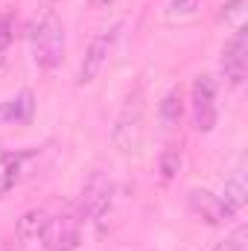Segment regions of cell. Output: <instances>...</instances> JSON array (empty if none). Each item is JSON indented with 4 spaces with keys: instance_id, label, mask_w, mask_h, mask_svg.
Segmentation results:
<instances>
[{
    "instance_id": "cell-1",
    "label": "cell",
    "mask_w": 248,
    "mask_h": 251,
    "mask_svg": "<svg viewBox=\"0 0 248 251\" xmlns=\"http://www.w3.org/2000/svg\"><path fill=\"white\" fill-rule=\"evenodd\" d=\"M143 123H146V102H143V88H134L125 97L123 108L117 111L111 126V143L120 155H134L143 143Z\"/></svg>"
},
{
    "instance_id": "cell-2",
    "label": "cell",
    "mask_w": 248,
    "mask_h": 251,
    "mask_svg": "<svg viewBox=\"0 0 248 251\" xmlns=\"http://www.w3.org/2000/svg\"><path fill=\"white\" fill-rule=\"evenodd\" d=\"M32 38V59L41 70H53L64 59V24L59 21L56 12H44L41 21L29 32Z\"/></svg>"
},
{
    "instance_id": "cell-3",
    "label": "cell",
    "mask_w": 248,
    "mask_h": 251,
    "mask_svg": "<svg viewBox=\"0 0 248 251\" xmlns=\"http://www.w3.org/2000/svg\"><path fill=\"white\" fill-rule=\"evenodd\" d=\"M114 204V181L105 173H91L79 193V219L82 222H102V216Z\"/></svg>"
},
{
    "instance_id": "cell-4",
    "label": "cell",
    "mask_w": 248,
    "mask_h": 251,
    "mask_svg": "<svg viewBox=\"0 0 248 251\" xmlns=\"http://www.w3.org/2000/svg\"><path fill=\"white\" fill-rule=\"evenodd\" d=\"M117 38H120V24H114L111 29H102L99 35L91 38V44H88V50H85V56H82V62H79V73H76V85H79V88L91 85V82L102 73V67L108 64L111 53H114Z\"/></svg>"
},
{
    "instance_id": "cell-5",
    "label": "cell",
    "mask_w": 248,
    "mask_h": 251,
    "mask_svg": "<svg viewBox=\"0 0 248 251\" xmlns=\"http://www.w3.org/2000/svg\"><path fill=\"white\" fill-rule=\"evenodd\" d=\"M190 105H193V126H196V131H201V134L213 131V126L219 120L213 76H207V73L196 76V82H193V102Z\"/></svg>"
},
{
    "instance_id": "cell-6",
    "label": "cell",
    "mask_w": 248,
    "mask_h": 251,
    "mask_svg": "<svg viewBox=\"0 0 248 251\" xmlns=\"http://www.w3.org/2000/svg\"><path fill=\"white\" fill-rule=\"evenodd\" d=\"M82 240V219L79 213H59L50 216L44 234H41V246L44 251H76Z\"/></svg>"
},
{
    "instance_id": "cell-7",
    "label": "cell",
    "mask_w": 248,
    "mask_h": 251,
    "mask_svg": "<svg viewBox=\"0 0 248 251\" xmlns=\"http://www.w3.org/2000/svg\"><path fill=\"white\" fill-rule=\"evenodd\" d=\"M246 70H248V29L237 26L231 41L222 50V76L231 88H240L246 82Z\"/></svg>"
},
{
    "instance_id": "cell-8",
    "label": "cell",
    "mask_w": 248,
    "mask_h": 251,
    "mask_svg": "<svg viewBox=\"0 0 248 251\" xmlns=\"http://www.w3.org/2000/svg\"><path fill=\"white\" fill-rule=\"evenodd\" d=\"M187 210L193 219L204 222V225H225L234 219V213L225 207L222 196L210 193V190H201V187H193L187 193Z\"/></svg>"
},
{
    "instance_id": "cell-9",
    "label": "cell",
    "mask_w": 248,
    "mask_h": 251,
    "mask_svg": "<svg viewBox=\"0 0 248 251\" xmlns=\"http://www.w3.org/2000/svg\"><path fill=\"white\" fill-rule=\"evenodd\" d=\"M35 111V97L32 91H21L18 97L0 102V123H26Z\"/></svg>"
},
{
    "instance_id": "cell-10",
    "label": "cell",
    "mask_w": 248,
    "mask_h": 251,
    "mask_svg": "<svg viewBox=\"0 0 248 251\" xmlns=\"http://www.w3.org/2000/svg\"><path fill=\"white\" fill-rule=\"evenodd\" d=\"M47 222H50L47 210H41V207H32V210H26V213L18 219V228H15V234H18V240H21V243L41 240V234H44Z\"/></svg>"
},
{
    "instance_id": "cell-11",
    "label": "cell",
    "mask_w": 248,
    "mask_h": 251,
    "mask_svg": "<svg viewBox=\"0 0 248 251\" xmlns=\"http://www.w3.org/2000/svg\"><path fill=\"white\" fill-rule=\"evenodd\" d=\"M222 201H225V207L237 216L243 207H246L248 201V184H246V170L240 167L228 181H225V190H222Z\"/></svg>"
},
{
    "instance_id": "cell-12",
    "label": "cell",
    "mask_w": 248,
    "mask_h": 251,
    "mask_svg": "<svg viewBox=\"0 0 248 251\" xmlns=\"http://www.w3.org/2000/svg\"><path fill=\"white\" fill-rule=\"evenodd\" d=\"M181 114H184V100H181V91L173 88V91L164 94V100L158 102V117H161V123L167 126V128H173V126H178Z\"/></svg>"
},
{
    "instance_id": "cell-13",
    "label": "cell",
    "mask_w": 248,
    "mask_h": 251,
    "mask_svg": "<svg viewBox=\"0 0 248 251\" xmlns=\"http://www.w3.org/2000/svg\"><path fill=\"white\" fill-rule=\"evenodd\" d=\"M21 164H24V155H15V152L0 155V193H9V190L18 184Z\"/></svg>"
},
{
    "instance_id": "cell-14",
    "label": "cell",
    "mask_w": 248,
    "mask_h": 251,
    "mask_svg": "<svg viewBox=\"0 0 248 251\" xmlns=\"http://www.w3.org/2000/svg\"><path fill=\"white\" fill-rule=\"evenodd\" d=\"M213 251H248V228L246 225H237L225 240H219Z\"/></svg>"
},
{
    "instance_id": "cell-15",
    "label": "cell",
    "mask_w": 248,
    "mask_h": 251,
    "mask_svg": "<svg viewBox=\"0 0 248 251\" xmlns=\"http://www.w3.org/2000/svg\"><path fill=\"white\" fill-rule=\"evenodd\" d=\"M198 3H201V0H170V6H167V21L175 24V21L193 18L196 9H198Z\"/></svg>"
},
{
    "instance_id": "cell-16",
    "label": "cell",
    "mask_w": 248,
    "mask_h": 251,
    "mask_svg": "<svg viewBox=\"0 0 248 251\" xmlns=\"http://www.w3.org/2000/svg\"><path fill=\"white\" fill-rule=\"evenodd\" d=\"M178 167H181L178 149H167V152L161 155V178H164V181H173L175 173H178Z\"/></svg>"
},
{
    "instance_id": "cell-17",
    "label": "cell",
    "mask_w": 248,
    "mask_h": 251,
    "mask_svg": "<svg viewBox=\"0 0 248 251\" xmlns=\"http://www.w3.org/2000/svg\"><path fill=\"white\" fill-rule=\"evenodd\" d=\"M246 12V0H228L219 12V21H240Z\"/></svg>"
},
{
    "instance_id": "cell-18",
    "label": "cell",
    "mask_w": 248,
    "mask_h": 251,
    "mask_svg": "<svg viewBox=\"0 0 248 251\" xmlns=\"http://www.w3.org/2000/svg\"><path fill=\"white\" fill-rule=\"evenodd\" d=\"M9 44H12V21L0 18V62H3V53L9 50Z\"/></svg>"
},
{
    "instance_id": "cell-19",
    "label": "cell",
    "mask_w": 248,
    "mask_h": 251,
    "mask_svg": "<svg viewBox=\"0 0 248 251\" xmlns=\"http://www.w3.org/2000/svg\"><path fill=\"white\" fill-rule=\"evenodd\" d=\"M117 0H91V6L94 9H108V6H114Z\"/></svg>"
},
{
    "instance_id": "cell-20",
    "label": "cell",
    "mask_w": 248,
    "mask_h": 251,
    "mask_svg": "<svg viewBox=\"0 0 248 251\" xmlns=\"http://www.w3.org/2000/svg\"><path fill=\"white\" fill-rule=\"evenodd\" d=\"M0 251H3V249H0Z\"/></svg>"
}]
</instances>
